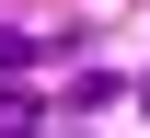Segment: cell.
Returning <instances> with one entry per match:
<instances>
[{
  "instance_id": "1",
  "label": "cell",
  "mask_w": 150,
  "mask_h": 138,
  "mask_svg": "<svg viewBox=\"0 0 150 138\" xmlns=\"http://www.w3.org/2000/svg\"><path fill=\"white\" fill-rule=\"evenodd\" d=\"M35 127H46V104H35V92H0V138H35Z\"/></svg>"
},
{
  "instance_id": "2",
  "label": "cell",
  "mask_w": 150,
  "mask_h": 138,
  "mask_svg": "<svg viewBox=\"0 0 150 138\" xmlns=\"http://www.w3.org/2000/svg\"><path fill=\"white\" fill-rule=\"evenodd\" d=\"M23 58H35V35H23V23H0V81H12Z\"/></svg>"
},
{
  "instance_id": "3",
  "label": "cell",
  "mask_w": 150,
  "mask_h": 138,
  "mask_svg": "<svg viewBox=\"0 0 150 138\" xmlns=\"http://www.w3.org/2000/svg\"><path fill=\"white\" fill-rule=\"evenodd\" d=\"M139 115H150V92H139Z\"/></svg>"
}]
</instances>
